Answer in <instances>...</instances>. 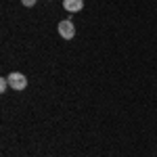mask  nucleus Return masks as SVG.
I'll use <instances>...</instances> for the list:
<instances>
[{"mask_svg":"<svg viewBox=\"0 0 157 157\" xmlns=\"http://www.w3.org/2000/svg\"><path fill=\"white\" fill-rule=\"evenodd\" d=\"M9 86H11V84H9V78H2V80H0V92H4Z\"/></svg>","mask_w":157,"mask_h":157,"instance_id":"20e7f679","label":"nucleus"},{"mask_svg":"<svg viewBox=\"0 0 157 157\" xmlns=\"http://www.w3.org/2000/svg\"><path fill=\"white\" fill-rule=\"evenodd\" d=\"M57 29H59V36L63 38V40H71V38L75 36V25H73L71 19H63V21H59Z\"/></svg>","mask_w":157,"mask_h":157,"instance_id":"f257e3e1","label":"nucleus"},{"mask_svg":"<svg viewBox=\"0 0 157 157\" xmlns=\"http://www.w3.org/2000/svg\"><path fill=\"white\" fill-rule=\"evenodd\" d=\"M9 84H11L13 90H25L27 88V78L21 71H13L9 75Z\"/></svg>","mask_w":157,"mask_h":157,"instance_id":"f03ea898","label":"nucleus"},{"mask_svg":"<svg viewBox=\"0 0 157 157\" xmlns=\"http://www.w3.org/2000/svg\"><path fill=\"white\" fill-rule=\"evenodd\" d=\"M36 2H38V0H21V4H23V6H34Z\"/></svg>","mask_w":157,"mask_h":157,"instance_id":"39448f33","label":"nucleus"},{"mask_svg":"<svg viewBox=\"0 0 157 157\" xmlns=\"http://www.w3.org/2000/svg\"><path fill=\"white\" fill-rule=\"evenodd\" d=\"M63 6L67 13H80L84 9V0H63Z\"/></svg>","mask_w":157,"mask_h":157,"instance_id":"7ed1b4c3","label":"nucleus"}]
</instances>
